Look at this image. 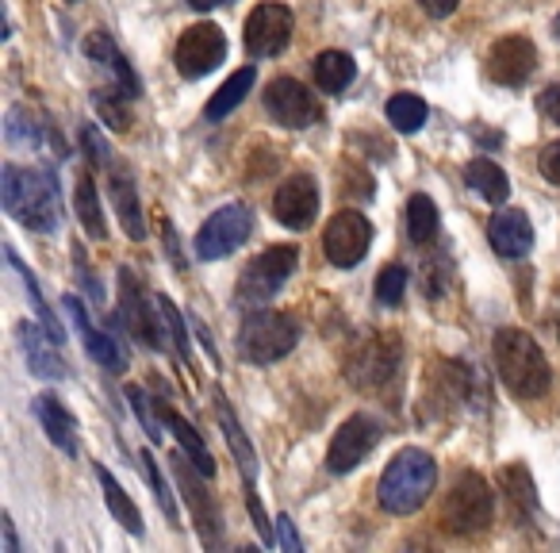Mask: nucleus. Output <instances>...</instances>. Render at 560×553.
I'll use <instances>...</instances> for the list:
<instances>
[{"instance_id": "nucleus-1", "label": "nucleus", "mask_w": 560, "mask_h": 553, "mask_svg": "<svg viewBox=\"0 0 560 553\" xmlns=\"http://www.w3.org/2000/svg\"><path fill=\"white\" fill-rule=\"evenodd\" d=\"M0 200H4V211L16 216L24 227L39 234L58 231L62 223V188H58L55 170L47 165H24L9 162L4 173H0Z\"/></svg>"}, {"instance_id": "nucleus-2", "label": "nucleus", "mask_w": 560, "mask_h": 553, "mask_svg": "<svg viewBox=\"0 0 560 553\" xmlns=\"http://www.w3.org/2000/svg\"><path fill=\"white\" fill-rule=\"evenodd\" d=\"M438 484V461L427 450H399L381 476V507L392 515H415L430 499Z\"/></svg>"}, {"instance_id": "nucleus-3", "label": "nucleus", "mask_w": 560, "mask_h": 553, "mask_svg": "<svg viewBox=\"0 0 560 553\" xmlns=\"http://www.w3.org/2000/svg\"><path fill=\"white\" fill-rule=\"evenodd\" d=\"M495 369L503 384L518 400H541L549 392V361H545L541 346L526 335V331H499L495 335Z\"/></svg>"}, {"instance_id": "nucleus-4", "label": "nucleus", "mask_w": 560, "mask_h": 553, "mask_svg": "<svg viewBox=\"0 0 560 553\" xmlns=\"http://www.w3.org/2000/svg\"><path fill=\"white\" fill-rule=\"evenodd\" d=\"M296 265H300V246H289V242H284V246H269L265 254H257L254 262L242 269L238 285H234V300L246 308L269 304V300L284 289V281L296 273Z\"/></svg>"}, {"instance_id": "nucleus-5", "label": "nucleus", "mask_w": 560, "mask_h": 553, "mask_svg": "<svg viewBox=\"0 0 560 553\" xmlns=\"http://www.w3.org/2000/svg\"><path fill=\"white\" fill-rule=\"evenodd\" d=\"M300 343V323L284 312H254L238 331V354L249 366H272Z\"/></svg>"}, {"instance_id": "nucleus-6", "label": "nucleus", "mask_w": 560, "mask_h": 553, "mask_svg": "<svg viewBox=\"0 0 560 553\" xmlns=\"http://www.w3.org/2000/svg\"><path fill=\"white\" fill-rule=\"evenodd\" d=\"M491 515H495V496H491V484L480 473H460L453 481L450 496L442 507V522L453 534H476V530L491 527Z\"/></svg>"}, {"instance_id": "nucleus-7", "label": "nucleus", "mask_w": 560, "mask_h": 553, "mask_svg": "<svg viewBox=\"0 0 560 553\" xmlns=\"http://www.w3.org/2000/svg\"><path fill=\"white\" fill-rule=\"evenodd\" d=\"M249 231H254V211L246 204H226L215 216L203 219V227L196 231V257L200 262L231 257L249 239Z\"/></svg>"}, {"instance_id": "nucleus-8", "label": "nucleus", "mask_w": 560, "mask_h": 553, "mask_svg": "<svg viewBox=\"0 0 560 553\" xmlns=\"http://www.w3.org/2000/svg\"><path fill=\"white\" fill-rule=\"evenodd\" d=\"M369 246H373V223H369V216H361L353 208L330 216L327 231H323V254H327L330 265L353 269L369 254Z\"/></svg>"}, {"instance_id": "nucleus-9", "label": "nucleus", "mask_w": 560, "mask_h": 553, "mask_svg": "<svg viewBox=\"0 0 560 553\" xmlns=\"http://www.w3.org/2000/svg\"><path fill=\"white\" fill-rule=\"evenodd\" d=\"M399 358H404V346H399L396 335H373L350 354V369L346 373H350V381L358 389L376 392L384 384H392V377L399 373Z\"/></svg>"}, {"instance_id": "nucleus-10", "label": "nucleus", "mask_w": 560, "mask_h": 553, "mask_svg": "<svg viewBox=\"0 0 560 553\" xmlns=\"http://www.w3.org/2000/svg\"><path fill=\"white\" fill-rule=\"evenodd\" d=\"M381 423L373 419V415L358 412L350 415V419L338 427V435L330 438V450H327V469L335 476H346L353 473V469L361 465V461L369 458V453L376 450V442H381Z\"/></svg>"}, {"instance_id": "nucleus-11", "label": "nucleus", "mask_w": 560, "mask_h": 553, "mask_svg": "<svg viewBox=\"0 0 560 553\" xmlns=\"http://www.w3.org/2000/svg\"><path fill=\"white\" fill-rule=\"evenodd\" d=\"M223 58H226V35L215 24L185 27V35L177 39V50H173V62H177V73L185 81L208 78Z\"/></svg>"}, {"instance_id": "nucleus-12", "label": "nucleus", "mask_w": 560, "mask_h": 553, "mask_svg": "<svg viewBox=\"0 0 560 553\" xmlns=\"http://www.w3.org/2000/svg\"><path fill=\"white\" fill-rule=\"evenodd\" d=\"M292 24L296 20H292V12L284 4H257L246 20V32H242L249 58H277L280 50L289 47Z\"/></svg>"}, {"instance_id": "nucleus-13", "label": "nucleus", "mask_w": 560, "mask_h": 553, "mask_svg": "<svg viewBox=\"0 0 560 553\" xmlns=\"http://www.w3.org/2000/svg\"><path fill=\"white\" fill-rule=\"evenodd\" d=\"M265 112L289 131H304L319 119V101L296 78H277L265 89Z\"/></svg>"}, {"instance_id": "nucleus-14", "label": "nucleus", "mask_w": 560, "mask_h": 553, "mask_svg": "<svg viewBox=\"0 0 560 553\" xmlns=\"http://www.w3.org/2000/svg\"><path fill=\"white\" fill-rule=\"evenodd\" d=\"M534 70H537V47L526 35H506V39H499L488 50V78L495 85L518 89L534 78Z\"/></svg>"}, {"instance_id": "nucleus-15", "label": "nucleus", "mask_w": 560, "mask_h": 553, "mask_svg": "<svg viewBox=\"0 0 560 553\" xmlns=\"http://www.w3.org/2000/svg\"><path fill=\"white\" fill-rule=\"evenodd\" d=\"M119 320H124V327L131 331L135 338H139L142 346H154V350H162V327H158L154 320V308H150L147 300V289H142V281L135 277V269H119Z\"/></svg>"}, {"instance_id": "nucleus-16", "label": "nucleus", "mask_w": 560, "mask_h": 553, "mask_svg": "<svg viewBox=\"0 0 560 553\" xmlns=\"http://www.w3.org/2000/svg\"><path fill=\"white\" fill-rule=\"evenodd\" d=\"M272 216L289 231H307L315 223V216H319V185H315V177L296 173V177L284 181L277 188V196H272Z\"/></svg>"}, {"instance_id": "nucleus-17", "label": "nucleus", "mask_w": 560, "mask_h": 553, "mask_svg": "<svg viewBox=\"0 0 560 553\" xmlns=\"http://www.w3.org/2000/svg\"><path fill=\"white\" fill-rule=\"evenodd\" d=\"M173 473H177V484H180V496L188 499L192 507V519L203 534V545H215L219 542V507L211 504L208 488H203V473L196 469V461L188 453H173Z\"/></svg>"}, {"instance_id": "nucleus-18", "label": "nucleus", "mask_w": 560, "mask_h": 553, "mask_svg": "<svg viewBox=\"0 0 560 553\" xmlns=\"http://www.w3.org/2000/svg\"><path fill=\"white\" fill-rule=\"evenodd\" d=\"M62 304H66V312H70L73 327H78V331H81V338H85V350H89V358H93L101 369H108V373H124V369H127V354L119 350V343H116V338H112V335H104V331H96L93 323H89L85 304H81L78 297H66Z\"/></svg>"}, {"instance_id": "nucleus-19", "label": "nucleus", "mask_w": 560, "mask_h": 553, "mask_svg": "<svg viewBox=\"0 0 560 553\" xmlns=\"http://www.w3.org/2000/svg\"><path fill=\"white\" fill-rule=\"evenodd\" d=\"M20 346H24V358H27V366H32V373L35 377H47V381H62L66 373H70V366L62 361V354H58V346L62 343H55V335H50L47 327H35V323H20Z\"/></svg>"}, {"instance_id": "nucleus-20", "label": "nucleus", "mask_w": 560, "mask_h": 553, "mask_svg": "<svg viewBox=\"0 0 560 553\" xmlns=\"http://www.w3.org/2000/svg\"><path fill=\"white\" fill-rule=\"evenodd\" d=\"M32 412H35L39 427L47 430V438L58 446V450L78 453V423H73L70 407H66L55 392H39V396H35V404H32Z\"/></svg>"}, {"instance_id": "nucleus-21", "label": "nucleus", "mask_w": 560, "mask_h": 553, "mask_svg": "<svg viewBox=\"0 0 560 553\" xmlns=\"http://www.w3.org/2000/svg\"><path fill=\"white\" fill-rule=\"evenodd\" d=\"M85 55L93 58L96 66H104V70L112 73V85L119 89V93H127L135 101V96L142 93V81H139V73L131 70V62H127L124 55H119V47L108 39L104 32H93L85 39Z\"/></svg>"}, {"instance_id": "nucleus-22", "label": "nucleus", "mask_w": 560, "mask_h": 553, "mask_svg": "<svg viewBox=\"0 0 560 553\" xmlns=\"http://www.w3.org/2000/svg\"><path fill=\"white\" fill-rule=\"evenodd\" d=\"M491 246L499 257H526L534 246V223H529L526 211H499L491 219Z\"/></svg>"}, {"instance_id": "nucleus-23", "label": "nucleus", "mask_w": 560, "mask_h": 553, "mask_svg": "<svg viewBox=\"0 0 560 553\" xmlns=\"http://www.w3.org/2000/svg\"><path fill=\"white\" fill-rule=\"evenodd\" d=\"M154 404H158V412H162V423L173 430V435H177L180 450H185L188 458L196 461V469H200L203 476H215V458H211L208 442H203V438L196 435V427H192V423H185V419H180V415L173 412V407L165 404V400H154Z\"/></svg>"}, {"instance_id": "nucleus-24", "label": "nucleus", "mask_w": 560, "mask_h": 553, "mask_svg": "<svg viewBox=\"0 0 560 553\" xmlns=\"http://www.w3.org/2000/svg\"><path fill=\"white\" fill-rule=\"evenodd\" d=\"M465 185L472 188L476 196H483L488 204H503L506 196H511V181H506V173L499 170L491 158H472V162L465 165Z\"/></svg>"}, {"instance_id": "nucleus-25", "label": "nucleus", "mask_w": 560, "mask_h": 553, "mask_svg": "<svg viewBox=\"0 0 560 553\" xmlns=\"http://www.w3.org/2000/svg\"><path fill=\"white\" fill-rule=\"evenodd\" d=\"M353 78H358V66H353V58L346 50H323L315 58V85L323 93H346L353 85Z\"/></svg>"}, {"instance_id": "nucleus-26", "label": "nucleus", "mask_w": 560, "mask_h": 553, "mask_svg": "<svg viewBox=\"0 0 560 553\" xmlns=\"http://www.w3.org/2000/svg\"><path fill=\"white\" fill-rule=\"evenodd\" d=\"M215 407H219V427H223L226 446H231V453H234V461H238V469H242V476H246V484H254V476H257V453H254V446H249V438L242 435L238 419H234L231 404H226L223 396H215Z\"/></svg>"}, {"instance_id": "nucleus-27", "label": "nucleus", "mask_w": 560, "mask_h": 553, "mask_svg": "<svg viewBox=\"0 0 560 553\" xmlns=\"http://www.w3.org/2000/svg\"><path fill=\"white\" fill-rule=\"evenodd\" d=\"M254 81H257V70L254 66H242V70H234L231 78L219 85V93L208 101V108H203V116L208 119H226L234 108H238L242 101H246V93L254 89Z\"/></svg>"}, {"instance_id": "nucleus-28", "label": "nucleus", "mask_w": 560, "mask_h": 553, "mask_svg": "<svg viewBox=\"0 0 560 553\" xmlns=\"http://www.w3.org/2000/svg\"><path fill=\"white\" fill-rule=\"evenodd\" d=\"M112 200H116L119 223H124L127 239H135V242L147 239V219H142V204H139V193H135L131 177L112 173Z\"/></svg>"}, {"instance_id": "nucleus-29", "label": "nucleus", "mask_w": 560, "mask_h": 553, "mask_svg": "<svg viewBox=\"0 0 560 553\" xmlns=\"http://www.w3.org/2000/svg\"><path fill=\"white\" fill-rule=\"evenodd\" d=\"M4 262L12 265V269L24 277V289H27V297H32V308H35V315H39V323L43 327L55 335V343H66V331H62V323H58V315L50 312V304H47V297H43V289H39V281H35V273L27 269L24 262H20V254H16V246H4Z\"/></svg>"}, {"instance_id": "nucleus-30", "label": "nucleus", "mask_w": 560, "mask_h": 553, "mask_svg": "<svg viewBox=\"0 0 560 553\" xmlns=\"http://www.w3.org/2000/svg\"><path fill=\"white\" fill-rule=\"evenodd\" d=\"M499 488L506 492V504H511V515L514 519H529V511L537 507V496H534V481L522 465H506L499 473Z\"/></svg>"}, {"instance_id": "nucleus-31", "label": "nucleus", "mask_w": 560, "mask_h": 553, "mask_svg": "<svg viewBox=\"0 0 560 553\" xmlns=\"http://www.w3.org/2000/svg\"><path fill=\"white\" fill-rule=\"evenodd\" d=\"M96 476H101L104 504H108V511L116 515V519L124 522V527L131 530L135 538H142V515H139V507H135V499L127 496L124 488H119V481H116V476H112L104 465H96Z\"/></svg>"}, {"instance_id": "nucleus-32", "label": "nucleus", "mask_w": 560, "mask_h": 553, "mask_svg": "<svg viewBox=\"0 0 560 553\" xmlns=\"http://www.w3.org/2000/svg\"><path fill=\"white\" fill-rule=\"evenodd\" d=\"M4 131H9V142H12V147L39 150V147H43V135H50V124H39V116H35L32 108L16 104V108L9 112V124H4Z\"/></svg>"}, {"instance_id": "nucleus-33", "label": "nucleus", "mask_w": 560, "mask_h": 553, "mask_svg": "<svg viewBox=\"0 0 560 553\" xmlns=\"http://www.w3.org/2000/svg\"><path fill=\"white\" fill-rule=\"evenodd\" d=\"M78 219H81V227H85V234H93V239H104V234H108L93 173H81L78 177Z\"/></svg>"}, {"instance_id": "nucleus-34", "label": "nucleus", "mask_w": 560, "mask_h": 553, "mask_svg": "<svg viewBox=\"0 0 560 553\" xmlns=\"http://www.w3.org/2000/svg\"><path fill=\"white\" fill-rule=\"evenodd\" d=\"M407 234H411V242H419V246L438 239V208L430 196L415 193L411 200H407Z\"/></svg>"}, {"instance_id": "nucleus-35", "label": "nucleus", "mask_w": 560, "mask_h": 553, "mask_svg": "<svg viewBox=\"0 0 560 553\" xmlns=\"http://www.w3.org/2000/svg\"><path fill=\"white\" fill-rule=\"evenodd\" d=\"M384 112H388V124L396 127L399 135H415L427 124V101L415 93H396Z\"/></svg>"}, {"instance_id": "nucleus-36", "label": "nucleus", "mask_w": 560, "mask_h": 553, "mask_svg": "<svg viewBox=\"0 0 560 553\" xmlns=\"http://www.w3.org/2000/svg\"><path fill=\"white\" fill-rule=\"evenodd\" d=\"M124 101H131V96H127V93H119L116 85H112V89H96V93H93L96 116H101L104 124L112 127V131H127V127H131V116H127Z\"/></svg>"}, {"instance_id": "nucleus-37", "label": "nucleus", "mask_w": 560, "mask_h": 553, "mask_svg": "<svg viewBox=\"0 0 560 553\" xmlns=\"http://www.w3.org/2000/svg\"><path fill=\"white\" fill-rule=\"evenodd\" d=\"M142 469H147V481H150V488H154L158 504H162L165 519H170V522H173V527H177V519H180V511H177V499H173L170 484H165L162 469H158V465H154V453H150V450H142Z\"/></svg>"}, {"instance_id": "nucleus-38", "label": "nucleus", "mask_w": 560, "mask_h": 553, "mask_svg": "<svg viewBox=\"0 0 560 553\" xmlns=\"http://www.w3.org/2000/svg\"><path fill=\"white\" fill-rule=\"evenodd\" d=\"M158 312H162L165 327H170V338L177 343V354L185 358V366L192 369V354H188V331H185V315H180V308L173 304L170 297H158Z\"/></svg>"}, {"instance_id": "nucleus-39", "label": "nucleus", "mask_w": 560, "mask_h": 553, "mask_svg": "<svg viewBox=\"0 0 560 553\" xmlns=\"http://www.w3.org/2000/svg\"><path fill=\"white\" fill-rule=\"evenodd\" d=\"M407 292V269L404 265H384L381 277H376V300L384 308H396Z\"/></svg>"}, {"instance_id": "nucleus-40", "label": "nucleus", "mask_w": 560, "mask_h": 553, "mask_svg": "<svg viewBox=\"0 0 560 553\" xmlns=\"http://www.w3.org/2000/svg\"><path fill=\"white\" fill-rule=\"evenodd\" d=\"M127 400H131V407H135V415H139V423H142V430H147L150 438H154V446L162 442V412H154V407H150V400H147V392L139 389V384H127Z\"/></svg>"}, {"instance_id": "nucleus-41", "label": "nucleus", "mask_w": 560, "mask_h": 553, "mask_svg": "<svg viewBox=\"0 0 560 553\" xmlns=\"http://www.w3.org/2000/svg\"><path fill=\"white\" fill-rule=\"evenodd\" d=\"M422 292H427L430 300H438L445 289H450V277H453V265H450V257H438V262H427L422 265Z\"/></svg>"}, {"instance_id": "nucleus-42", "label": "nucleus", "mask_w": 560, "mask_h": 553, "mask_svg": "<svg viewBox=\"0 0 560 553\" xmlns=\"http://www.w3.org/2000/svg\"><path fill=\"white\" fill-rule=\"evenodd\" d=\"M81 147H85V154L93 158V165H101V170H112V154H108V147H104L101 131H96L93 124L81 127Z\"/></svg>"}, {"instance_id": "nucleus-43", "label": "nucleus", "mask_w": 560, "mask_h": 553, "mask_svg": "<svg viewBox=\"0 0 560 553\" xmlns=\"http://www.w3.org/2000/svg\"><path fill=\"white\" fill-rule=\"evenodd\" d=\"M537 170H541L545 181L560 185V142H549V147L541 150V158H537Z\"/></svg>"}, {"instance_id": "nucleus-44", "label": "nucleus", "mask_w": 560, "mask_h": 553, "mask_svg": "<svg viewBox=\"0 0 560 553\" xmlns=\"http://www.w3.org/2000/svg\"><path fill=\"white\" fill-rule=\"evenodd\" d=\"M277 545H284L289 553L304 550V542H300V534H296V522H292L289 515H277Z\"/></svg>"}, {"instance_id": "nucleus-45", "label": "nucleus", "mask_w": 560, "mask_h": 553, "mask_svg": "<svg viewBox=\"0 0 560 553\" xmlns=\"http://www.w3.org/2000/svg\"><path fill=\"white\" fill-rule=\"evenodd\" d=\"M537 108H541L545 119H552V124H560V81L549 89H541V96H537Z\"/></svg>"}, {"instance_id": "nucleus-46", "label": "nucleus", "mask_w": 560, "mask_h": 553, "mask_svg": "<svg viewBox=\"0 0 560 553\" xmlns=\"http://www.w3.org/2000/svg\"><path fill=\"white\" fill-rule=\"evenodd\" d=\"M419 4H422V9H427L434 20H445V16H453V12H457L460 0H419Z\"/></svg>"}, {"instance_id": "nucleus-47", "label": "nucleus", "mask_w": 560, "mask_h": 553, "mask_svg": "<svg viewBox=\"0 0 560 553\" xmlns=\"http://www.w3.org/2000/svg\"><path fill=\"white\" fill-rule=\"evenodd\" d=\"M0 530H4V553H20L16 527H12V519H9V515H0Z\"/></svg>"}, {"instance_id": "nucleus-48", "label": "nucleus", "mask_w": 560, "mask_h": 553, "mask_svg": "<svg viewBox=\"0 0 560 553\" xmlns=\"http://www.w3.org/2000/svg\"><path fill=\"white\" fill-rule=\"evenodd\" d=\"M196 12H211V9H219V4H231V0H188Z\"/></svg>"}, {"instance_id": "nucleus-49", "label": "nucleus", "mask_w": 560, "mask_h": 553, "mask_svg": "<svg viewBox=\"0 0 560 553\" xmlns=\"http://www.w3.org/2000/svg\"><path fill=\"white\" fill-rule=\"evenodd\" d=\"M552 32H557V39H560V16H557V24H552Z\"/></svg>"}, {"instance_id": "nucleus-50", "label": "nucleus", "mask_w": 560, "mask_h": 553, "mask_svg": "<svg viewBox=\"0 0 560 553\" xmlns=\"http://www.w3.org/2000/svg\"><path fill=\"white\" fill-rule=\"evenodd\" d=\"M70 4H78V0H70Z\"/></svg>"}]
</instances>
